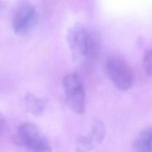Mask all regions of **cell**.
Masks as SVG:
<instances>
[{
  "instance_id": "cell-9",
  "label": "cell",
  "mask_w": 152,
  "mask_h": 152,
  "mask_svg": "<svg viewBox=\"0 0 152 152\" xmlns=\"http://www.w3.org/2000/svg\"><path fill=\"white\" fill-rule=\"evenodd\" d=\"M95 147V144L88 136H80L77 141V152H89Z\"/></svg>"
},
{
  "instance_id": "cell-4",
  "label": "cell",
  "mask_w": 152,
  "mask_h": 152,
  "mask_svg": "<svg viewBox=\"0 0 152 152\" xmlns=\"http://www.w3.org/2000/svg\"><path fill=\"white\" fill-rule=\"evenodd\" d=\"M39 18L36 7L30 2H19L13 12L12 27L18 35L24 36L28 34L35 27Z\"/></svg>"
},
{
  "instance_id": "cell-10",
  "label": "cell",
  "mask_w": 152,
  "mask_h": 152,
  "mask_svg": "<svg viewBox=\"0 0 152 152\" xmlns=\"http://www.w3.org/2000/svg\"><path fill=\"white\" fill-rule=\"evenodd\" d=\"M143 66L146 74L151 76V49H147L144 55Z\"/></svg>"
},
{
  "instance_id": "cell-7",
  "label": "cell",
  "mask_w": 152,
  "mask_h": 152,
  "mask_svg": "<svg viewBox=\"0 0 152 152\" xmlns=\"http://www.w3.org/2000/svg\"><path fill=\"white\" fill-rule=\"evenodd\" d=\"M24 103L26 109L34 115H41L46 107V101L36 97L31 93L26 94L24 97Z\"/></svg>"
},
{
  "instance_id": "cell-3",
  "label": "cell",
  "mask_w": 152,
  "mask_h": 152,
  "mask_svg": "<svg viewBox=\"0 0 152 152\" xmlns=\"http://www.w3.org/2000/svg\"><path fill=\"white\" fill-rule=\"evenodd\" d=\"M68 105L75 113H83L86 108V91L82 78L77 73L66 75L63 79Z\"/></svg>"
},
{
  "instance_id": "cell-11",
  "label": "cell",
  "mask_w": 152,
  "mask_h": 152,
  "mask_svg": "<svg viewBox=\"0 0 152 152\" xmlns=\"http://www.w3.org/2000/svg\"><path fill=\"white\" fill-rule=\"evenodd\" d=\"M5 126V119L4 115L0 112V135L3 132Z\"/></svg>"
},
{
  "instance_id": "cell-8",
  "label": "cell",
  "mask_w": 152,
  "mask_h": 152,
  "mask_svg": "<svg viewBox=\"0 0 152 152\" xmlns=\"http://www.w3.org/2000/svg\"><path fill=\"white\" fill-rule=\"evenodd\" d=\"M96 144H100L105 137V127L99 119H94L92 123L91 134L88 136Z\"/></svg>"
},
{
  "instance_id": "cell-6",
  "label": "cell",
  "mask_w": 152,
  "mask_h": 152,
  "mask_svg": "<svg viewBox=\"0 0 152 152\" xmlns=\"http://www.w3.org/2000/svg\"><path fill=\"white\" fill-rule=\"evenodd\" d=\"M134 146L137 152L152 151V129L147 127L142 129L136 137Z\"/></svg>"
},
{
  "instance_id": "cell-2",
  "label": "cell",
  "mask_w": 152,
  "mask_h": 152,
  "mask_svg": "<svg viewBox=\"0 0 152 152\" xmlns=\"http://www.w3.org/2000/svg\"><path fill=\"white\" fill-rule=\"evenodd\" d=\"M106 70L109 79L117 88L125 91L132 86L134 71L122 57L113 55L108 58L106 62Z\"/></svg>"
},
{
  "instance_id": "cell-5",
  "label": "cell",
  "mask_w": 152,
  "mask_h": 152,
  "mask_svg": "<svg viewBox=\"0 0 152 152\" xmlns=\"http://www.w3.org/2000/svg\"><path fill=\"white\" fill-rule=\"evenodd\" d=\"M17 135L21 144L31 152L52 151L49 141L34 124H21L18 128Z\"/></svg>"
},
{
  "instance_id": "cell-1",
  "label": "cell",
  "mask_w": 152,
  "mask_h": 152,
  "mask_svg": "<svg viewBox=\"0 0 152 152\" xmlns=\"http://www.w3.org/2000/svg\"><path fill=\"white\" fill-rule=\"evenodd\" d=\"M68 45L75 56L83 61H93L99 51V39L96 32L80 24L73 26L67 34Z\"/></svg>"
}]
</instances>
